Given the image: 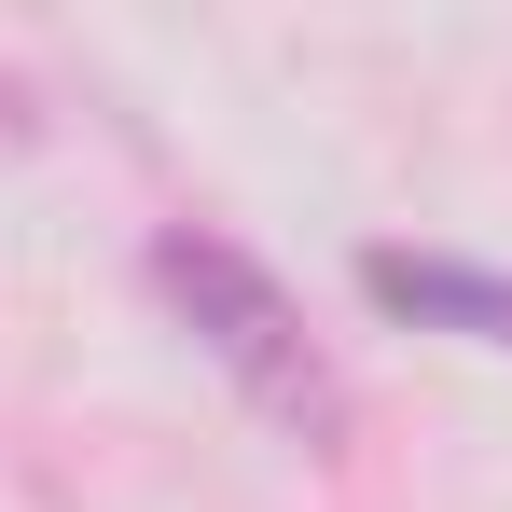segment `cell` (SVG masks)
<instances>
[{
	"label": "cell",
	"instance_id": "cell-1",
	"mask_svg": "<svg viewBox=\"0 0 512 512\" xmlns=\"http://www.w3.org/2000/svg\"><path fill=\"white\" fill-rule=\"evenodd\" d=\"M153 291L194 319V346H208V360H222V374H236L305 457H333V443H346V374H333V346L305 333V305H291L236 236L167 222V236H153Z\"/></svg>",
	"mask_w": 512,
	"mask_h": 512
},
{
	"label": "cell",
	"instance_id": "cell-2",
	"mask_svg": "<svg viewBox=\"0 0 512 512\" xmlns=\"http://www.w3.org/2000/svg\"><path fill=\"white\" fill-rule=\"evenodd\" d=\"M360 291L388 305V319H429V333H471V346H512V277L457 250H360Z\"/></svg>",
	"mask_w": 512,
	"mask_h": 512
}]
</instances>
